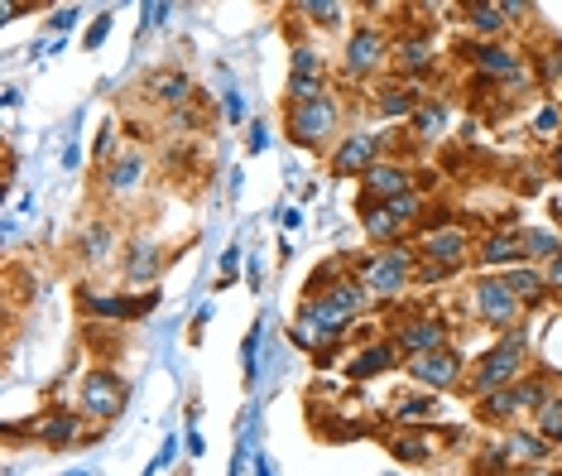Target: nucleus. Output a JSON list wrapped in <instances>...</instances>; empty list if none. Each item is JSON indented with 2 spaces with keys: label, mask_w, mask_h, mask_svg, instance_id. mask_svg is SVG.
<instances>
[{
  "label": "nucleus",
  "mask_w": 562,
  "mask_h": 476,
  "mask_svg": "<svg viewBox=\"0 0 562 476\" xmlns=\"http://www.w3.org/2000/svg\"><path fill=\"white\" fill-rule=\"evenodd\" d=\"M332 130H337V97H317L308 106H289L293 145H327Z\"/></svg>",
  "instance_id": "obj_1"
},
{
  "label": "nucleus",
  "mask_w": 562,
  "mask_h": 476,
  "mask_svg": "<svg viewBox=\"0 0 562 476\" xmlns=\"http://www.w3.org/2000/svg\"><path fill=\"white\" fill-rule=\"evenodd\" d=\"M519 366H524V337L514 332V337H505V342H500V347L481 361V371H476L471 385L481 390V395H495V390H505L510 380L519 375Z\"/></svg>",
  "instance_id": "obj_2"
},
{
  "label": "nucleus",
  "mask_w": 562,
  "mask_h": 476,
  "mask_svg": "<svg viewBox=\"0 0 562 476\" xmlns=\"http://www.w3.org/2000/svg\"><path fill=\"white\" fill-rule=\"evenodd\" d=\"M404 279H409V255H404V246H394V251H380L375 260L365 265V289L370 294H399Z\"/></svg>",
  "instance_id": "obj_3"
},
{
  "label": "nucleus",
  "mask_w": 562,
  "mask_h": 476,
  "mask_svg": "<svg viewBox=\"0 0 562 476\" xmlns=\"http://www.w3.org/2000/svg\"><path fill=\"white\" fill-rule=\"evenodd\" d=\"M476 313H481L486 323H495V327H510L514 313H519V299L510 294L505 279H481L476 284Z\"/></svg>",
  "instance_id": "obj_4"
},
{
  "label": "nucleus",
  "mask_w": 562,
  "mask_h": 476,
  "mask_svg": "<svg viewBox=\"0 0 562 476\" xmlns=\"http://www.w3.org/2000/svg\"><path fill=\"white\" fill-rule=\"evenodd\" d=\"M375 164H380V135H365V130L361 135H346L341 149L332 154V169L337 173H361L365 178Z\"/></svg>",
  "instance_id": "obj_5"
},
{
  "label": "nucleus",
  "mask_w": 562,
  "mask_h": 476,
  "mask_svg": "<svg viewBox=\"0 0 562 476\" xmlns=\"http://www.w3.org/2000/svg\"><path fill=\"white\" fill-rule=\"evenodd\" d=\"M385 39H380V29H356L351 34V44H346V73L351 77H365V73H375L380 63H385Z\"/></svg>",
  "instance_id": "obj_6"
},
{
  "label": "nucleus",
  "mask_w": 562,
  "mask_h": 476,
  "mask_svg": "<svg viewBox=\"0 0 562 476\" xmlns=\"http://www.w3.org/2000/svg\"><path fill=\"white\" fill-rule=\"evenodd\" d=\"M121 399H125V390H121V380H111V371L87 375V385H82V409L97 414V419L121 414Z\"/></svg>",
  "instance_id": "obj_7"
},
{
  "label": "nucleus",
  "mask_w": 562,
  "mask_h": 476,
  "mask_svg": "<svg viewBox=\"0 0 562 476\" xmlns=\"http://www.w3.org/2000/svg\"><path fill=\"white\" fill-rule=\"evenodd\" d=\"M413 375L423 380V385H433V390H447V385H457V380H462V361L442 347V351L413 356Z\"/></svg>",
  "instance_id": "obj_8"
},
{
  "label": "nucleus",
  "mask_w": 562,
  "mask_h": 476,
  "mask_svg": "<svg viewBox=\"0 0 562 476\" xmlns=\"http://www.w3.org/2000/svg\"><path fill=\"white\" fill-rule=\"evenodd\" d=\"M404 193H409V169H399V164H375V169L365 173V198L394 202Z\"/></svg>",
  "instance_id": "obj_9"
},
{
  "label": "nucleus",
  "mask_w": 562,
  "mask_h": 476,
  "mask_svg": "<svg viewBox=\"0 0 562 476\" xmlns=\"http://www.w3.org/2000/svg\"><path fill=\"white\" fill-rule=\"evenodd\" d=\"M399 347H404V351H413V356L442 351V347H447V327H442V323H433V318H423V323L413 318V323L399 332Z\"/></svg>",
  "instance_id": "obj_10"
},
{
  "label": "nucleus",
  "mask_w": 562,
  "mask_h": 476,
  "mask_svg": "<svg viewBox=\"0 0 562 476\" xmlns=\"http://www.w3.org/2000/svg\"><path fill=\"white\" fill-rule=\"evenodd\" d=\"M423 255L428 260H442V270H457L462 255H466V231H457V226H447V231H433L423 241Z\"/></svg>",
  "instance_id": "obj_11"
},
{
  "label": "nucleus",
  "mask_w": 562,
  "mask_h": 476,
  "mask_svg": "<svg viewBox=\"0 0 562 476\" xmlns=\"http://www.w3.org/2000/svg\"><path fill=\"white\" fill-rule=\"evenodd\" d=\"M159 265H164V255H159V246L154 241H130V255H125V279L130 284H145V279H154L159 275Z\"/></svg>",
  "instance_id": "obj_12"
},
{
  "label": "nucleus",
  "mask_w": 562,
  "mask_h": 476,
  "mask_svg": "<svg viewBox=\"0 0 562 476\" xmlns=\"http://www.w3.org/2000/svg\"><path fill=\"white\" fill-rule=\"evenodd\" d=\"M476 68H481L486 77H500V82H519V77H524L519 58H514L510 49H495V44H486V49H476Z\"/></svg>",
  "instance_id": "obj_13"
},
{
  "label": "nucleus",
  "mask_w": 562,
  "mask_h": 476,
  "mask_svg": "<svg viewBox=\"0 0 562 476\" xmlns=\"http://www.w3.org/2000/svg\"><path fill=\"white\" fill-rule=\"evenodd\" d=\"M322 303L332 308V313L337 318H346V323H351L356 313H361L365 308V294H361V284H332V294H317Z\"/></svg>",
  "instance_id": "obj_14"
},
{
  "label": "nucleus",
  "mask_w": 562,
  "mask_h": 476,
  "mask_svg": "<svg viewBox=\"0 0 562 476\" xmlns=\"http://www.w3.org/2000/svg\"><path fill=\"white\" fill-rule=\"evenodd\" d=\"M519 260H524V241H514V236H486L481 265H519Z\"/></svg>",
  "instance_id": "obj_15"
},
{
  "label": "nucleus",
  "mask_w": 562,
  "mask_h": 476,
  "mask_svg": "<svg viewBox=\"0 0 562 476\" xmlns=\"http://www.w3.org/2000/svg\"><path fill=\"white\" fill-rule=\"evenodd\" d=\"M140 173H145V159H140V154H125L121 164H111V173H106V188H111V193H130V188L140 183Z\"/></svg>",
  "instance_id": "obj_16"
},
{
  "label": "nucleus",
  "mask_w": 562,
  "mask_h": 476,
  "mask_svg": "<svg viewBox=\"0 0 562 476\" xmlns=\"http://www.w3.org/2000/svg\"><path fill=\"white\" fill-rule=\"evenodd\" d=\"M149 92H154V101H164V106H178V101H188V92H193V82H188L183 73H164V77H154V82H149Z\"/></svg>",
  "instance_id": "obj_17"
},
{
  "label": "nucleus",
  "mask_w": 562,
  "mask_h": 476,
  "mask_svg": "<svg viewBox=\"0 0 562 476\" xmlns=\"http://www.w3.org/2000/svg\"><path fill=\"white\" fill-rule=\"evenodd\" d=\"M409 121H413V130H418L423 140H438V135H442V125H447V106L423 101V106H418V111L409 116Z\"/></svg>",
  "instance_id": "obj_18"
},
{
  "label": "nucleus",
  "mask_w": 562,
  "mask_h": 476,
  "mask_svg": "<svg viewBox=\"0 0 562 476\" xmlns=\"http://www.w3.org/2000/svg\"><path fill=\"white\" fill-rule=\"evenodd\" d=\"M39 438H44L49 448H68V443L77 438V419H73V414H58V419L39 424Z\"/></svg>",
  "instance_id": "obj_19"
},
{
  "label": "nucleus",
  "mask_w": 562,
  "mask_h": 476,
  "mask_svg": "<svg viewBox=\"0 0 562 476\" xmlns=\"http://www.w3.org/2000/svg\"><path fill=\"white\" fill-rule=\"evenodd\" d=\"M505 284H510V294L514 299H538V294H543V275H538V270H510L505 275Z\"/></svg>",
  "instance_id": "obj_20"
},
{
  "label": "nucleus",
  "mask_w": 562,
  "mask_h": 476,
  "mask_svg": "<svg viewBox=\"0 0 562 476\" xmlns=\"http://www.w3.org/2000/svg\"><path fill=\"white\" fill-rule=\"evenodd\" d=\"M428 63H433V44H428V39L399 44V68H404V73H418V68H428Z\"/></svg>",
  "instance_id": "obj_21"
},
{
  "label": "nucleus",
  "mask_w": 562,
  "mask_h": 476,
  "mask_svg": "<svg viewBox=\"0 0 562 476\" xmlns=\"http://www.w3.org/2000/svg\"><path fill=\"white\" fill-rule=\"evenodd\" d=\"M418 106H423V101H418L413 92H404V87H389L385 97H380V116H413Z\"/></svg>",
  "instance_id": "obj_22"
},
{
  "label": "nucleus",
  "mask_w": 562,
  "mask_h": 476,
  "mask_svg": "<svg viewBox=\"0 0 562 476\" xmlns=\"http://www.w3.org/2000/svg\"><path fill=\"white\" fill-rule=\"evenodd\" d=\"M394 356H399L394 347H370V351L361 356V361L351 366V375H380V371H389V366H394Z\"/></svg>",
  "instance_id": "obj_23"
},
{
  "label": "nucleus",
  "mask_w": 562,
  "mask_h": 476,
  "mask_svg": "<svg viewBox=\"0 0 562 476\" xmlns=\"http://www.w3.org/2000/svg\"><path fill=\"white\" fill-rule=\"evenodd\" d=\"M365 231H370V236H380V241H394V231H399V217H394L385 202H380V207H370V212H365Z\"/></svg>",
  "instance_id": "obj_24"
},
{
  "label": "nucleus",
  "mask_w": 562,
  "mask_h": 476,
  "mask_svg": "<svg viewBox=\"0 0 562 476\" xmlns=\"http://www.w3.org/2000/svg\"><path fill=\"white\" fill-rule=\"evenodd\" d=\"M543 452H548V443L538 433H519L510 443V457H519V462H543Z\"/></svg>",
  "instance_id": "obj_25"
},
{
  "label": "nucleus",
  "mask_w": 562,
  "mask_h": 476,
  "mask_svg": "<svg viewBox=\"0 0 562 476\" xmlns=\"http://www.w3.org/2000/svg\"><path fill=\"white\" fill-rule=\"evenodd\" d=\"M471 25L481 34H500V25H505V5H471Z\"/></svg>",
  "instance_id": "obj_26"
},
{
  "label": "nucleus",
  "mask_w": 562,
  "mask_h": 476,
  "mask_svg": "<svg viewBox=\"0 0 562 476\" xmlns=\"http://www.w3.org/2000/svg\"><path fill=\"white\" fill-rule=\"evenodd\" d=\"M111 231H106V226H97V231H87V241H82V255H87V260H106V255H111Z\"/></svg>",
  "instance_id": "obj_27"
},
{
  "label": "nucleus",
  "mask_w": 562,
  "mask_h": 476,
  "mask_svg": "<svg viewBox=\"0 0 562 476\" xmlns=\"http://www.w3.org/2000/svg\"><path fill=\"white\" fill-rule=\"evenodd\" d=\"M524 241V255H558L562 246H558V236H548V231H529V236H519Z\"/></svg>",
  "instance_id": "obj_28"
},
{
  "label": "nucleus",
  "mask_w": 562,
  "mask_h": 476,
  "mask_svg": "<svg viewBox=\"0 0 562 476\" xmlns=\"http://www.w3.org/2000/svg\"><path fill=\"white\" fill-rule=\"evenodd\" d=\"M538 428H543V433H562V399H548L543 409H538Z\"/></svg>",
  "instance_id": "obj_29"
},
{
  "label": "nucleus",
  "mask_w": 562,
  "mask_h": 476,
  "mask_svg": "<svg viewBox=\"0 0 562 476\" xmlns=\"http://www.w3.org/2000/svg\"><path fill=\"white\" fill-rule=\"evenodd\" d=\"M399 419H409V424L413 419H433V399H428V395L423 399H404L399 404Z\"/></svg>",
  "instance_id": "obj_30"
},
{
  "label": "nucleus",
  "mask_w": 562,
  "mask_h": 476,
  "mask_svg": "<svg viewBox=\"0 0 562 476\" xmlns=\"http://www.w3.org/2000/svg\"><path fill=\"white\" fill-rule=\"evenodd\" d=\"M385 207H389V212H394V217H399V222H413V217H418V207H423V202H418L413 193H404V198L385 202Z\"/></svg>",
  "instance_id": "obj_31"
},
{
  "label": "nucleus",
  "mask_w": 562,
  "mask_h": 476,
  "mask_svg": "<svg viewBox=\"0 0 562 476\" xmlns=\"http://www.w3.org/2000/svg\"><path fill=\"white\" fill-rule=\"evenodd\" d=\"M298 15H313L317 25H332V20L341 15V5H317V0H308V5H298Z\"/></svg>",
  "instance_id": "obj_32"
},
{
  "label": "nucleus",
  "mask_w": 562,
  "mask_h": 476,
  "mask_svg": "<svg viewBox=\"0 0 562 476\" xmlns=\"http://www.w3.org/2000/svg\"><path fill=\"white\" fill-rule=\"evenodd\" d=\"M106 34H111V10H101V15H97V25L87 29V49H101V39H106Z\"/></svg>",
  "instance_id": "obj_33"
},
{
  "label": "nucleus",
  "mask_w": 562,
  "mask_h": 476,
  "mask_svg": "<svg viewBox=\"0 0 562 476\" xmlns=\"http://www.w3.org/2000/svg\"><path fill=\"white\" fill-rule=\"evenodd\" d=\"M236 265H241V246H226V255H221V284L236 279Z\"/></svg>",
  "instance_id": "obj_34"
},
{
  "label": "nucleus",
  "mask_w": 562,
  "mask_h": 476,
  "mask_svg": "<svg viewBox=\"0 0 562 476\" xmlns=\"http://www.w3.org/2000/svg\"><path fill=\"white\" fill-rule=\"evenodd\" d=\"M394 457H404V462H418V457H423V448H418L413 438H394Z\"/></svg>",
  "instance_id": "obj_35"
},
{
  "label": "nucleus",
  "mask_w": 562,
  "mask_h": 476,
  "mask_svg": "<svg viewBox=\"0 0 562 476\" xmlns=\"http://www.w3.org/2000/svg\"><path fill=\"white\" fill-rule=\"evenodd\" d=\"M73 25H77V10H53L49 29H58V34H63V29H73Z\"/></svg>",
  "instance_id": "obj_36"
},
{
  "label": "nucleus",
  "mask_w": 562,
  "mask_h": 476,
  "mask_svg": "<svg viewBox=\"0 0 562 476\" xmlns=\"http://www.w3.org/2000/svg\"><path fill=\"white\" fill-rule=\"evenodd\" d=\"M111 145H116V125L106 121L101 125V140H97V159H106V149H111Z\"/></svg>",
  "instance_id": "obj_37"
},
{
  "label": "nucleus",
  "mask_w": 562,
  "mask_h": 476,
  "mask_svg": "<svg viewBox=\"0 0 562 476\" xmlns=\"http://www.w3.org/2000/svg\"><path fill=\"white\" fill-rule=\"evenodd\" d=\"M226 121H245V106H241V97H236V92L226 97Z\"/></svg>",
  "instance_id": "obj_38"
},
{
  "label": "nucleus",
  "mask_w": 562,
  "mask_h": 476,
  "mask_svg": "<svg viewBox=\"0 0 562 476\" xmlns=\"http://www.w3.org/2000/svg\"><path fill=\"white\" fill-rule=\"evenodd\" d=\"M269 145V130H265V121H255V130H250V149H265Z\"/></svg>",
  "instance_id": "obj_39"
},
{
  "label": "nucleus",
  "mask_w": 562,
  "mask_h": 476,
  "mask_svg": "<svg viewBox=\"0 0 562 476\" xmlns=\"http://www.w3.org/2000/svg\"><path fill=\"white\" fill-rule=\"evenodd\" d=\"M169 20V5H145V25H164Z\"/></svg>",
  "instance_id": "obj_40"
},
{
  "label": "nucleus",
  "mask_w": 562,
  "mask_h": 476,
  "mask_svg": "<svg viewBox=\"0 0 562 476\" xmlns=\"http://www.w3.org/2000/svg\"><path fill=\"white\" fill-rule=\"evenodd\" d=\"M534 125H538V130H553V125H558V111H553V106H548V111H538Z\"/></svg>",
  "instance_id": "obj_41"
},
{
  "label": "nucleus",
  "mask_w": 562,
  "mask_h": 476,
  "mask_svg": "<svg viewBox=\"0 0 562 476\" xmlns=\"http://www.w3.org/2000/svg\"><path fill=\"white\" fill-rule=\"evenodd\" d=\"M284 231H298V226H303V217H298V207H284Z\"/></svg>",
  "instance_id": "obj_42"
},
{
  "label": "nucleus",
  "mask_w": 562,
  "mask_h": 476,
  "mask_svg": "<svg viewBox=\"0 0 562 476\" xmlns=\"http://www.w3.org/2000/svg\"><path fill=\"white\" fill-rule=\"evenodd\" d=\"M548 284H558V289H562V251L553 255V265H548Z\"/></svg>",
  "instance_id": "obj_43"
},
{
  "label": "nucleus",
  "mask_w": 562,
  "mask_h": 476,
  "mask_svg": "<svg viewBox=\"0 0 562 476\" xmlns=\"http://www.w3.org/2000/svg\"><path fill=\"white\" fill-rule=\"evenodd\" d=\"M255 476H274V462H269V457H260V462H255Z\"/></svg>",
  "instance_id": "obj_44"
},
{
  "label": "nucleus",
  "mask_w": 562,
  "mask_h": 476,
  "mask_svg": "<svg viewBox=\"0 0 562 476\" xmlns=\"http://www.w3.org/2000/svg\"><path fill=\"white\" fill-rule=\"evenodd\" d=\"M553 164H558V173H562V145H558V154H553Z\"/></svg>",
  "instance_id": "obj_45"
},
{
  "label": "nucleus",
  "mask_w": 562,
  "mask_h": 476,
  "mask_svg": "<svg viewBox=\"0 0 562 476\" xmlns=\"http://www.w3.org/2000/svg\"><path fill=\"white\" fill-rule=\"evenodd\" d=\"M529 476H553V472H529Z\"/></svg>",
  "instance_id": "obj_46"
}]
</instances>
